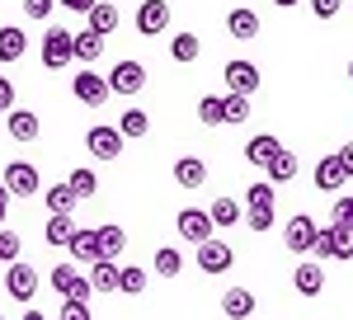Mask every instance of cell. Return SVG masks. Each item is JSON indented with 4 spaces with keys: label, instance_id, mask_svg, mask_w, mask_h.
Listing matches in <instances>:
<instances>
[{
    "label": "cell",
    "instance_id": "8",
    "mask_svg": "<svg viewBox=\"0 0 353 320\" xmlns=\"http://www.w3.org/2000/svg\"><path fill=\"white\" fill-rule=\"evenodd\" d=\"M236 264V254H231V245L226 240H198V268L203 273H226V268Z\"/></svg>",
    "mask_w": 353,
    "mask_h": 320
},
{
    "label": "cell",
    "instance_id": "12",
    "mask_svg": "<svg viewBox=\"0 0 353 320\" xmlns=\"http://www.w3.org/2000/svg\"><path fill=\"white\" fill-rule=\"evenodd\" d=\"M52 288H57L61 297H76V301H90V297H94L90 278H81L71 264H57V268H52Z\"/></svg>",
    "mask_w": 353,
    "mask_h": 320
},
{
    "label": "cell",
    "instance_id": "14",
    "mask_svg": "<svg viewBox=\"0 0 353 320\" xmlns=\"http://www.w3.org/2000/svg\"><path fill=\"white\" fill-rule=\"evenodd\" d=\"M85 268H90V288H94L99 297L118 292V259H104V254H99L94 264H85Z\"/></svg>",
    "mask_w": 353,
    "mask_h": 320
},
{
    "label": "cell",
    "instance_id": "9",
    "mask_svg": "<svg viewBox=\"0 0 353 320\" xmlns=\"http://www.w3.org/2000/svg\"><path fill=\"white\" fill-rule=\"evenodd\" d=\"M71 94H76L81 104H90V108H104L113 90H109V80H99L94 71H81V76L71 80Z\"/></svg>",
    "mask_w": 353,
    "mask_h": 320
},
{
    "label": "cell",
    "instance_id": "23",
    "mask_svg": "<svg viewBox=\"0 0 353 320\" xmlns=\"http://www.w3.org/2000/svg\"><path fill=\"white\" fill-rule=\"evenodd\" d=\"M264 170H269V184H292V179H297V156L278 146V151H273V160L264 165Z\"/></svg>",
    "mask_w": 353,
    "mask_h": 320
},
{
    "label": "cell",
    "instance_id": "37",
    "mask_svg": "<svg viewBox=\"0 0 353 320\" xmlns=\"http://www.w3.org/2000/svg\"><path fill=\"white\" fill-rule=\"evenodd\" d=\"M179 268H184V254H179V250H156V273L174 278Z\"/></svg>",
    "mask_w": 353,
    "mask_h": 320
},
{
    "label": "cell",
    "instance_id": "43",
    "mask_svg": "<svg viewBox=\"0 0 353 320\" xmlns=\"http://www.w3.org/2000/svg\"><path fill=\"white\" fill-rule=\"evenodd\" d=\"M339 5H344V0H311L316 19H334V14H339Z\"/></svg>",
    "mask_w": 353,
    "mask_h": 320
},
{
    "label": "cell",
    "instance_id": "20",
    "mask_svg": "<svg viewBox=\"0 0 353 320\" xmlns=\"http://www.w3.org/2000/svg\"><path fill=\"white\" fill-rule=\"evenodd\" d=\"M292 288H297L301 297H321V292H325V268H321V264H297Z\"/></svg>",
    "mask_w": 353,
    "mask_h": 320
},
{
    "label": "cell",
    "instance_id": "1",
    "mask_svg": "<svg viewBox=\"0 0 353 320\" xmlns=\"http://www.w3.org/2000/svg\"><path fill=\"white\" fill-rule=\"evenodd\" d=\"M311 250H316L321 259H353V221L334 217V221H330V231H321Z\"/></svg>",
    "mask_w": 353,
    "mask_h": 320
},
{
    "label": "cell",
    "instance_id": "31",
    "mask_svg": "<svg viewBox=\"0 0 353 320\" xmlns=\"http://www.w3.org/2000/svg\"><path fill=\"white\" fill-rule=\"evenodd\" d=\"M118 132H123V137H132V141H137V137H146V132H151V118H146L141 108H128V113L118 118Z\"/></svg>",
    "mask_w": 353,
    "mask_h": 320
},
{
    "label": "cell",
    "instance_id": "38",
    "mask_svg": "<svg viewBox=\"0 0 353 320\" xmlns=\"http://www.w3.org/2000/svg\"><path fill=\"white\" fill-rule=\"evenodd\" d=\"M19 250H24L19 231H0V264H14V259H19Z\"/></svg>",
    "mask_w": 353,
    "mask_h": 320
},
{
    "label": "cell",
    "instance_id": "24",
    "mask_svg": "<svg viewBox=\"0 0 353 320\" xmlns=\"http://www.w3.org/2000/svg\"><path fill=\"white\" fill-rule=\"evenodd\" d=\"M24 48H28V38H24V28H0V61L10 66V61H19L24 57Z\"/></svg>",
    "mask_w": 353,
    "mask_h": 320
},
{
    "label": "cell",
    "instance_id": "42",
    "mask_svg": "<svg viewBox=\"0 0 353 320\" xmlns=\"http://www.w3.org/2000/svg\"><path fill=\"white\" fill-rule=\"evenodd\" d=\"M52 5H57V0H24V14H28V19H48Z\"/></svg>",
    "mask_w": 353,
    "mask_h": 320
},
{
    "label": "cell",
    "instance_id": "17",
    "mask_svg": "<svg viewBox=\"0 0 353 320\" xmlns=\"http://www.w3.org/2000/svg\"><path fill=\"white\" fill-rule=\"evenodd\" d=\"M85 19H90V28H94V33H104V38H109L113 28L123 24V14H118V5H109V0H94V5L85 10Z\"/></svg>",
    "mask_w": 353,
    "mask_h": 320
},
{
    "label": "cell",
    "instance_id": "26",
    "mask_svg": "<svg viewBox=\"0 0 353 320\" xmlns=\"http://www.w3.org/2000/svg\"><path fill=\"white\" fill-rule=\"evenodd\" d=\"M71 231H76V221H71V212H52V217H48V231H43V240L61 250V245L71 240Z\"/></svg>",
    "mask_w": 353,
    "mask_h": 320
},
{
    "label": "cell",
    "instance_id": "46",
    "mask_svg": "<svg viewBox=\"0 0 353 320\" xmlns=\"http://www.w3.org/2000/svg\"><path fill=\"white\" fill-rule=\"evenodd\" d=\"M339 165H344V174L353 179V141H349V146H339Z\"/></svg>",
    "mask_w": 353,
    "mask_h": 320
},
{
    "label": "cell",
    "instance_id": "15",
    "mask_svg": "<svg viewBox=\"0 0 353 320\" xmlns=\"http://www.w3.org/2000/svg\"><path fill=\"white\" fill-rule=\"evenodd\" d=\"M174 184L179 188H203L208 184V165L198 156H179L174 160Z\"/></svg>",
    "mask_w": 353,
    "mask_h": 320
},
{
    "label": "cell",
    "instance_id": "6",
    "mask_svg": "<svg viewBox=\"0 0 353 320\" xmlns=\"http://www.w3.org/2000/svg\"><path fill=\"white\" fill-rule=\"evenodd\" d=\"M5 292L28 306V301H33V292H38V268H28V264H19V259H14V264L5 268Z\"/></svg>",
    "mask_w": 353,
    "mask_h": 320
},
{
    "label": "cell",
    "instance_id": "11",
    "mask_svg": "<svg viewBox=\"0 0 353 320\" xmlns=\"http://www.w3.org/2000/svg\"><path fill=\"white\" fill-rule=\"evenodd\" d=\"M316 236H321V226L311 221L306 212L288 217V231H283V240H288V250H297V254H306L311 245H316Z\"/></svg>",
    "mask_w": 353,
    "mask_h": 320
},
{
    "label": "cell",
    "instance_id": "33",
    "mask_svg": "<svg viewBox=\"0 0 353 320\" xmlns=\"http://www.w3.org/2000/svg\"><path fill=\"white\" fill-rule=\"evenodd\" d=\"M208 217H212V226H236V221H241V203H236V198H217Z\"/></svg>",
    "mask_w": 353,
    "mask_h": 320
},
{
    "label": "cell",
    "instance_id": "35",
    "mask_svg": "<svg viewBox=\"0 0 353 320\" xmlns=\"http://www.w3.org/2000/svg\"><path fill=\"white\" fill-rule=\"evenodd\" d=\"M198 118H203L208 128L226 123V113H221V94H203V99H198Z\"/></svg>",
    "mask_w": 353,
    "mask_h": 320
},
{
    "label": "cell",
    "instance_id": "50",
    "mask_svg": "<svg viewBox=\"0 0 353 320\" xmlns=\"http://www.w3.org/2000/svg\"><path fill=\"white\" fill-rule=\"evenodd\" d=\"M349 80H353V61H349Z\"/></svg>",
    "mask_w": 353,
    "mask_h": 320
},
{
    "label": "cell",
    "instance_id": "22",
    "mask_svg": "<svg viewBox=\"0 0 353 320\" xmlns=\"http://www.w3.org/2000/svg\"><path fill=\"white\" fill-rule=\"evenodd\" d=\"M38 132H43V123H38L28 108H10V137H14V141L28 146V141H38Z\"/></svg>",
    "mask_w": 353,
    "mask_h": 320
},
{
    "label": "cell",
    "instance_id": "13",
    "mask_svg": "<svg viewBox=\"0 0 353 320\" xmlns=\"http://www.w3.org/2000/svg\"><path fill=\"white\" fill-rule=\"evenodd\" d=\"M174 226H179V236H184V240H193V245L212 236V217L203 212V208H184V212L174 217Z\"/></svg>",
    "mask_w": 353,
    "mask_h": 320
},
{
    "label": "cell",
    "instance_id": "30",
    "mask_svg": "<svg viewBox=\"0 0 353 320\" xmlns=\"http://www.w3.org/2000/svg\"><path fill=\"white\" fill-rule=\"evenodd\" d=\"M198 52H203V43H198V33H174V43H170V57L174 61H198Z\"/></svg>",
    "mask_w": 353,
    "mask_h": 320
},
{
    "label": "cell",
    "instance_id": "16",
    "mask_svg": "<svg viewBox=\"0 0 353 320\" xmlns=\"http://www.w3.org/2000/svg\"><path fill=\"white\" fill-rule=\"evenodd\" d=\"M221 311H226L231 320H250L254 311H259V301H254V292H250V288H231V292L221 297Z\"/></svg>",
    "mask_w": 353,
    "mask_h": 320
},
{
    "label": "cell",
    "instance_id": "29",
    "mask_svg": "<svg viewBox=\"0 0 353 320\" xmlns=\"http://www.w3.org/2000/svg\"><path fill=\"white\" fill-rule=\"evenodd\" d=\"M43 198H48V212H71V208L81 203V198H76V188H71V184H61V179H57V184L48 188Z\"/></svg>",
    "mask_w": 353,
    "mask_h": 320
},
{
    "label": "cell",
    "instance_id": "27",
    "mask_svg": "<svg viewBox=\"0 0 353 320\" xmlns=\"http://www.w3.org/2000/svg\"><path fill=\"white\" fill-rule=\"evenodd\" d=\"M99 52H104V33H94V28H85V33H76V61H99Z\"/></svg>",
    "mask_w": 353,
    "mask_h": 320
},
{
    "label": "cell",
    "instance_id": "19",
    "mask_svg": "<svg viewBox=\"0 0 353 320\" xmlns=\"http://www.w3.org/2000/svg\"><path fill=\"white\" fill-rule=\"evenodd\" d=\"M226 33H231L236 43L259 38V14H254V10H231V14H226Z\"/></svg>",
    "mask_w": 353,
    "mask_h": 320
},
{
    "label": "cell",
    "instance_id": "48",
    "mask_svg": "<svg viewBox=\"0 0 353 320\" xmlns=\"http://www.w3.org/2000/svg\"><path fill=\"white\" fill-rule=\"evenodd\" d=\"M57 5H66V10H76V14H85V10H90L94 0H57Z\"/></svg>",
    "mask_w": 353,
    "mask_h": 320
},
{
    "label": "cell",
    "instance_id": "3",
    "mask_svg": "<svg viewBox=\"0 0 353 320\" xmlns=\"http://www.w3.org/2000/svg\"><path fill=\"white\" fill-rule=\"evenodd\" d=\"M109 90H113V94H141V90H146V66L132 61V57L118 61V66L109 71Z\"/></svg>",
    "mask_w": 353,
    "mask_h": 320
},
{
    "label": "cell",
    "instance_id": "45",
    "mask_svg": "<svg viewBox=\"0 0 353 320\" xmlns=\"http://www.w3.org/2000/svg\"><path fill=\"white\" fill-rule=\"evenodd\" d=\"M334 217H344V221H353V193H344V198L334 203Z\"/></svg>",
    "mask_w": 353,
    "mask_h": 320
},
{
    "label": "cell",
    "instance_id": "36",
    "mask_svg": "<svg viewBox=\"0 0 353 320\" xmlns=\"http://www.w3.org/2000/svg\"><path fill=\"white\" fill-rule=\"evenodd\" d=\"M66 184L76 188V198H90V193H94V188H99V179H94V170H71V179H66Z\"/></svg>",
    "mask_w": 353,
    "mask_h": 320
},
{
    "label": "cell",
    "instance_id": "5",
    "mask_svg": "<svg viewBox=\"0 0 353 320\" xmlns=\"http://www.w3.org/2000/svg\"><path fill=\"white\" fill-rule=\"evenodd\" d=\"M5 188H10L14 198H33V193L43 188V179H38V170H33L28 160H10V165H5Z\"/></svg>",
    "mask_w": 353,
    "mask_h": 320
},
{
    "label": "cell",
    "instance_id": "47",
    "mask_svg": "<svg viewBox=\"0 0 353 320\" xmlns=\"http://www.w3.org/2000/svg\"><path fill=\"white\" fill-rule=\"evenodd\" d=\"M5 212H10V188H5V179H0V226H5Z\"/></svg>",
    "mask_w": 353,
    "mask_h": 320
},
{
    "label": "cell",
    "instance_id": "4",
    "mask_svg": "<svg viewBox=\"0 0 353 320\" xmlns=\"http://www.w3.org/2000/svg\"><path fill=\"white\" fill-rule=\"evenodd\" d=\"M123 141H128V137L118 132V128H104V123H94V128L85 132L90 156H99V160H118V156H123Z\"/></svg>",
    "mask_w": 353,
    "mask_h": 320
},
{
    "label": "cell",
    "instance_id": "32",
    "mask_svg": "<svg viewBox=\"0 0 353 320\" xmlns=\"http://www.w3.org/2000/svg\"><path fill=\"white\" fill-rule=\"evenodd\" d=\"M118 292L123 297H141L146 292V268H118Z\"/></svg>",
    "mask_w": 353,
    "mask_h": 320
},
{
    "label": "cell",
    "instance_id": "25",
    "mask_svg": "<svg viewBox=\"0 0 353 320\" xmlns=\"http://www.w3.org/2000/svg\"><path fill=\"white\" fill-rule=\"evenodd\" d=\"M278 146H283V141H278L273 132H259V137H250V146H245V156H250V165H269Z\"/></svg>",
    "mask_w": 353,
    "mask_h": 320
},
{
    "label": "cell",
    "instance_id": "49",
    "mask_svg": "<svg viewBox=\"0 0 353 320\" xmlns=\"http://www.w3.org/2000/svg\"><path fill=\"white\" fill-rule=\"evenodd\" d=\"M273 5H278V10H292V5H297V0H273Z\"/></svg>",
    "mask_w": 353,
    "mask_h": 320
},
{
    "label": "cell",
    "instance_id": "21",
    "mask_svg": "<svg viewBox=\"0 0 353 320\" xmlns=\"http://www.w3.org/2000/svg\"><path fill=\"white\" fill-rule=\"evenodd\" d=\"M344 179H349V174H344L339 156H325L321 165H316V188H321V193H339V188H344Z\"/></svg>",
    "mask_w": 353,
    "mask_h": 320
},
{
    "label": "cell",
    "instance_id": "7",
    "mask_svg": "<svg viewBox=\"0 0 353 320\" xmlns=\"http://www.w3.org/2000/svg\"><path fill=\"white\" fill-rule=\"evenodd\" d=\"M165 28H170V0H141L137 5V33L156 38Z\"/></svg>",
    "mask_w": 353,
    "mask_h": 320
},
{
    "label": "cell",
    "instance_id": "40",
    "mask_svg": "<svg viewBox=\"0 0 353 320\" xmlns=\"http://www.w3.org/2000/svg\"><path fill=\"white\" fill-rule=\"evenodd\" d=\"M273 226V208H250V231H269Z\"/></svg>",
    "mask_w": 353,
    "mask_h": 320
},
{
    "label": "cell",
    "instance_id": "39",
    "mask_svg": "<svg viewBox=\"0 0 353 320\" xmlns=\"http://www.w3.org/2000/svg\"><path fill=\"white\" fill-rule=\"evenodd\" d=\"M273 188L278 184H269V179H264V184H250V208H273V198H278Z\"/></svg>",
    "mask_w": 353,
    "mask_h": 320
},
{
    "label": "cell",
    "instance_id": "10",
    "mask_svg": "<svg viewBox=\"0 0 353 320\" xmlns=\"http://www.w3.org/2000/svg\"><path fill=\"white\" fill-rule=\"evenodd\" d=\"M221 80H226V90H236V94H254V90H259V66L236 57V61H226Z\"/></svg>",
    "mask_w": 353,
    "mask_h": 320
},
{
    "label": "cell",
    "instance_id": "44",
    "mask_svg": "<svg viewBox=\"0 0 353 320\" xmlns=\"http://www.w3.org/2000/svg\"><path fill=\"white\" fill-rule=\"evenodd\" d=\"M10 108H14V80L0 76V113H10Z\"/></svg>",
    "mask_w": 353,
    "mask_h": 320
},
{
    "label": "cell",
    "instance_id": "34",
    "mask_svg": "<svg viewBox=\"0 0 353 320\" xmlns=\"http://www.w3.org/2000/svg\"><path fill=\"white\" fill-rule=\"evenodd\" d=\"M221 113H226V123H245V118H250V94H236V90H231V94L221 99Z\"/></svg>",
    "mask_w": 353,
    "mask_h": 320
},
{
    "label": "cell",
    "instance_id": "18",
    "mask_svg": "<svg viewBox=\"0 0 353 320\" xmlns=\"http://www.w3.org/2000/svg\"><path fill=\"white\" fill-rule=\"evenodd\" d=\"M66 250L76 254V264H94L99 259V231H71V240H66Z\"/></svg>",
    "mask_w": 353,
    "mask_h": 320
},
{
    "label": "cell",
    "instance_id": "2",
    "mask_svg": "<svg viewBox=\"0 0 353 320\" xmlns=\"http://www.w3.org/2000/svg\"><path fill=\"white\" fill-rule=\"evenodd\" d=\"M71 61H76V33L48 28V33H43V66H48V71H66Z\"/></svg>",
    "mask_w": 353,
    "mask_h": 320
},
{
    "label": "cell",
    "instance_id": "28",
    "mask_svg": "<svg viewBox=\"0 0 353 320\" xmlns=\"http://www.w3.org/2000/svg\"><path fill=\"white\" fill-rule=\"evenodd\" d=\"M94 231H99V254H104V259H118L123 245H128V231H123V226H94Z\"/></svg>",
    "mask_w": 353,
    "mask_h": 320
},
{
    "label": "cell",
    "instance_id": "41",
    "mask_svg": "<svg viewBox=\"0 0 353 320\" xmlns=\"http://www.w3.org/2000/svg\"><path fill=\"white\" fill-rule=\"evenodd\" d=\"M61 316H66V320H90L94 311H90L85 301H76V297H66V306H61Z\"/></svg>",
    "mask_w": 353,
    "mask_h": 320
}]
</instances>
